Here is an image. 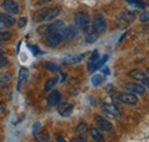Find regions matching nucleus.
<instances>
[{"instance_id": "obj_1", "label": "nucleus", "mask_w": 149, "mask_h": 142, "mask_svg": "<svg viewBox=\"0 0 149 142\" xmlns=\"http://www.w3.org/2000/svg\"><path fill=\"white\" fill-rule=\"evenodd\" d=\"M61 13V9L58 7H46L40 10H37L33 14V21L35 22H46V21H52L56 18Z\"/></svg>"}, {"instance_id": "obj_2", "label": "nucleus", "mask_w": 149, "mask_h": 142, "mask_svg": "<svg viewBox=\"0 0 149 142\" xmlns=\"http://www.w3.org/2000/svg\"><path fill=\"white\" fill-rule=\"evenodd\" d=\"M64 26V22L63 21H55V22H52V23H48V24H45L40 28H38V32L40 35L47 36L54 31H57L60 29H62Z\"/></svg>"}, {"instance_id": "obj_3", "label": "nucleus", "mask_w": 149, "mask_h": 142, "mask_svg": "<svg viewBox=\"0 0 149 142\" xmlns=\"http://www.w3.org/2000/svg\"><path fill=\"white\" fill-rule=\"evenodd\" d=\"M135 19V13L130 12V10H126V12H123L118 15L117 17V24L119 28H126L127 25H130L131 23Z\"/></svg>"}, {"instance_id": "obj_4", "label": "nucleus", "mask_w": 149, "mask_h": 142, "mask_svg": "<svg viewBox=\"0 0 149 142\" xmlns=\"http://www.w3.org/2000/svg\"><path fill=\"white\" fill-rule=\"evenodd\" d=\"M63 28L46 36V44H47V46L55 47L56 45H58L61 42V40L63 39Z\"/></svg>"}, {"instance_id": "obj_5", "label": "nucleus", "mask_w": 149, "mask_h": 142, "mask_svg": "<svg viewBox=\"0 0 149 142\" xmlns=\"http://www.w3.org/2000/svg\"><path fill=\"white\" fill-rule=\"evenodd\" d=\"M117 99L120 101V102H123V103H125V104H130V106H135V104H138L139 103V99H138V96L135 95V94H133V93H119L118 95H117Z\"/></svg>"}, {"instance_id": "obj_6", "label": "nucleus", "mask_w": 149, "mask_h": 142, "mask_svg": "<svg viewBox=\"0 0 149 142\" xmlns=\"http://www.w3.org/2000/svg\"><path fill=\"white\" fill-rule=\"evenodd\" d=\"M107 23H106V18L102 15H96L94 16L93 21H92V29L96 33H101L106 30Z\"/></svg>"}, {"instance_id": "obj_7", "label": "nucleus", "mask_w": 149, "mask_h": 142, "mask_svg": "<svg viewBox=\"0 0 149 142\" xmlns=\"http://www.w3.org/2000/svg\"><path fill=\"white\" fill-rule=\"evenodd\" d=\"M1 7L6 13H8L10 15H17L19 14V5H17V2H15L13 0H5L1 3Z\"/></svg>"}, {"instance_id": "obj_8", "label": "nucleus", "mask_w": 149, "mask_h": 142, "mask_svg": "<svg viewBox=\"0 0 149 142\" xmlns=\"http://www.w3.org/2000/svg\"><path fill=\"white\" fill-rule=\"evenodd\" d=\"M74 23L81 30L85 29L86 26L90 25V16H88V14H86L85 12H80V13L76 14V16H74Z\"/></svg>"}, {"instance_id": "obj_9", "label": "nucleus", "mask_w": 149, "mask_h": 142, "mask_svg": "<svg viewBox=\"0 0 149 142\" xmlns=\"http://www.w3.org/2000/svg\"><path fill=\"white\" fill-rule=\"evenodd\" d=\"M102 110H103V112L108 113L109 116L115 117V118L116 117H119V115H120V111H119L118 106L112 104V103H104L102 106Z\"/></svg>"}, {"instance_id": "obj_10", "label": "nucleus", "mask_w": 149, "mask_h": 142, "mask_svg": "<svg viewBox=\"0 0 149 142\" xmlns=\"http://www.w3.org/2000/svg\"><path fill=\"white\" fill-rule=\"evenodd\" d=\"M126 89L135 94V95H143L146 93V87L142 84H136V83H131L126 86Z\"/></svg>"}, {"instance_id": "obj_11", "label": "nucleus", "mask_w": 149, "mask_h": 142, "mask_svg": "<svg viewBox=\"0 0 149 142\" xmlns=\"http://www.w3.org/2000/svg\"><path fill=\"white\" fill-rule=\"evenodd\" d=\"M95 123L97 125V128L102 129V131H110L112 128L111 123L108 119H106V118H103L101 116H96L95 117Z\"/></svg>"}, {"instance_id": "obj_12", "label": "nucleus", "mask_w": 149, "mask_h": 142, "mask_svg": "<svg viewBox=\"0 0 149 142\" xmlns=\"http://www.w3.org/2000/svg\"><path fill=\"white\" fill-rule=\"evenodd\" d=\"M84 56L85 54H70V55L64 56L62 58V62L65 64H76V63H79Z\"/></svg>"}, {"instance_id": "obj_13", "label": "nucleus", "mask_w": 149, "mask_h": 142, "mask_svg": "<svg viewBox=\"0 0 149 142\" xmlns=\"http://www.w3.org/2000/svg\"><path fill=\"white\" fill-rule=\"evenodd\" d=\"M72 109H74V104L72 103H69V102H64V103H61L58 108H57V111L61 116L63 117H68L71 115L72 112Z\"/></svg>"}, {"instance_id": "obj_14", "label": "nucleus", "mask_w": 149, "mask_h": 142, "mask_svg": "<svg viewBox=\"0 0 149 142\" xmlns=\"http://www.w3.org/2000/svg\"><path fill=\"white\" fill-rule=\"evenodd\" d=\"M84 30V35H85V39H86V41L87 42H90V44H93L95 42L96 40H97V37H99V33H96L95 31H94L93 29L88 25V26H86L85 29H83Z\"/></svg>"}, {"instance_id": "obj_15", "label": "nucleus", "mask_w": 149, "mask_h": 142, "mask_svg": "<svg viewBox=\"0 0 149 142\" xmlns=\"http://www.w3.org/2000/svg\"><path fill=\"white\" fill-rule=\"evenodd\" d=\"M60 101H61V95H60V92L58 90H53L48 95V97L46 100L48 106H56L60 103Z\"/></svg>"}, {"instance_id": "obj_16", "label": "nucleus", "mask_w": 149, "mask_h": 142, "mask_svg": "<svg viewBox=\"0 0 149 142\" xmlns=\"http://www.w3.org/2000/svg\"><path fill=\"white\" fill-rule=\"evenodd\" d=\"M28 77H29V70H28L26 68H21V69H19V72L17 86H16V89H17V90H21L22 85H23V84L26 81Z\"/></svg>"}, {"instance_id": "obj_17", "label": "nucleus", "mask_w": 149, "mask_h": 142, "mask_svg": "<svg viewBox=\"0 0 149 142\" xmlns=\"http://www.w3.org/2000/svg\"><path fill=\"white\" fill-rule=\"evenodd\" d=\"M0 24L9 28V26H13L15 24V19L6 13H0Z\"/></svg>"}, {"instance_id": "obj_18", "label": "nucleus", "mask_w": 149, "mask_h": 142, "mask_svg": "<svg viewBox=\"0 0 149 142\" xmlns=\"http://www.w3.org/2000/svg\"><path fill=\"white\" fill-rule=\"evenodd\" d=\"M129 74H130L132 78L138 79V80H142L145 78H148V71L141 70V69H134V70L130 71Z\"/></svg>"}, {"instance_id": "obj_19", "label": "nucleus", "mask_w": 149, "mask_h": 142, "mask_svg": "<svg viewBox=\"0 0 149 142\" xmlns=\"http://www.w3.org/2000/svg\"><path fill=\"white\" fill-rule=\"evenodd\" d=\"M99 60V52L97 51H94L91 57H90V62L87 64V70L88 72H93L94 69H95V65H96V62Z\"/></svg>"}, {"instance_id": "obj_20", "label": "nucleus", "mask_w": 149, "mask_h": 142, "mask_svg": "<svg viewBox=\"0 0 149 142\" xmlns=\"http://www.w3.org/2000/svg\"><path fill=\"white\" fill-rule=\"evenodd\" d=\"M74 132H76L77 136H83L84 138L88 133V126L85 124V123H79V124L76 126Z\"/></svg>"}, {"instance_id": "obj_21", "label": "nucleus", "mask_w": 149, "mask_h": 142, "mask_svg": "<svg viewBox=\"0 0 149 142\" xmlns=\"http://www.w3.org/2000/svg\"><path fill=\"white\" fill-rule=\"evenodd\" d=\"M77 33L76 29L74 26H69V28H63V39H68L71 40Z\"/></svg>"}, {"instance_id": "obj_22", "label": "nucleus", "mask_w": 149, "mask_h": 142, "mask_svg": "<svg viewBox=\"0 0 149 142\" xmlns=\"http://www.w3.org/2000/svg\"><path fill=\"white\" fill-rule=\"evenodd\" d=\"M90 133H91V135H92L94 140H96V141H102L103 140V135H102V133L100 132V129L97 127H92L90 129Z\"/></svg>"}, {"instance_id": "obj_23", "label": "nucleus", "mask_w": 149, "mask_h": 142, "mask_svg": "<svg viewBox=\"0 0 149 142\" xmlns=\"http://www.w3.org/2000/svg\"><path fill=\"white\" fill-rule=\"evenodd\" d=\"M104 81V76L102 73H95L92 76V84L94 86H99Z\"/></svg>"}, {"instance_id": "obj_24", "label": "nucleus", "mask_w": 149, "mask_h": 142, "mask_svg": "<svg viewBox=\"0 0 149 142\" xmlns=\"http://www.w3.org/2000/svg\"><path fill=\"white\" fill-rule=\"evenodd\" d=\"M108 58H109V55L108 54H104V55H102L101 57H99V60H97V62H96V65H95V70H99V69H101L102 67H103V64L108 61Z\"/></svg>"}, {"instance_id": "obj_25", "label": "nucleus", "mask_w": 149, "mask_h": 142, "mask_svg": "<svg viewBox=\"0 0 149 142\" xmlns=\"http://www.w3.org/2000/svg\"><path fill=\"white\" fill-rule=\"evenodd\" d=\"M57 80H58V78H57V77H53V78H49V79H48V80L46 81V84H45V90H46V92L51 90V89L53 88V87H54V86L56 85Z\"/></svg>"}, {"instance_id": "obj_26", "label": "nucleus", "mask_w": 149, "mask_h": 142, "mask_svg": "<svg viewBox=\"0 0 149 142\" xmlns=\"http://www.w3.org/2000/svg\"><path fill=\"white\" fill-rule=\"evenodd\" d=\"M12 79V74L9 72H0V84H6Z\"/></svg>"}, {"instance_id": "obj_27", "label": "nucleus", "mask_w": 149, "mask_h": 142, "mask_svg": "<svg viewBox=\"0 0 149 142\" xmlns=\"http://www.w3.org/2000/svg\"><path fill=\"white\" fill-rule=\"evenodd\" d=\"M126 1H127V3H130L136 8H145L146 7V3L141 0H126Z\"/></svg>"}, {"instance_id": "obj_28", "label": "nucleus", "mask_w": 149, "mask_h": 142, "mask_svg": "<svg viewBox=\"0 0 149 142\" xmlns=\"http://www.w3.org/2000/svg\"><path fill=\"white\" fill-rule=\"evenodd\" d=\"M45 67H46V68H47L49 71H53V72L60 71L58 65H57V64H55V63H53V62H46V63H45Z\"/></svg>"}, {"instance_id": "obj_29", "label": "nucleus", "mask_w": 149, "mask_h": 142, "mask_svg": "<svg viewBox=\"0 0 149 142\" xmlns=\"http://www.w3.org/2000/svg\"><path fill=\"white\" fill-rule=\"evenodd\" d=\"M38 138V140L39 141H47L48 139H49V135H48V133L46 132V131H42L41 133H40V135H36Z\"/></svg>"}, {"instance_id": "obj_30", "label": "nucleus", "mask_w": 149, "mask_h": 142, "mask_svg": "<svg viewBox=\"0 0 149 142\" xmlns=\"http://www.w3.org/2000/svg\"><path fill=\"white\" fill-rule=\"evenodd\" d=\"M40 127H41V125H40L39 122H37V123L33 124V127H32V134H33L35 136L38 135V133H39V131H40Z\"/></svg>"}, {"instance_id": "obj_31", "label": "nucleus", "mask_w": 149, "mask_h": 142, "mask_svg": "<svg viewBox=\"0 0 149 142\" xmlns=\"http://www.w3.org/2000/svg\"><path fill=\"white\" fill-rule=\"evenodd\" d=\"M9 35V31L7 30V26L0 24V37H5V36Z\"/></svg>"}, {"instance_id": "obj_32", "label": "nucleus", "mask_w": 149, "mask_h": 142, "mask_svg": "<svg viewBox=\"0 0 149 142\" xmlns=\"http://www.w3.org/2000/svg\"><path fill=\"white\" fill-rule=\"evenodd\" d=\"M140 21L142 22V23H146V22H148L149 19V13L148 12H143V13H141V15H140Z\"/></svg>"}, {"instance_id": "obj_33", "label": "nucleus", "mask_w": 149, "mask_h": 142, "mask_svg": "<svg viewBox=\"0 0 149 142\" xmlns=\"http://www.w3.org/2000/svg\"><path fill=\"white\" fill-rule=\"evenodd\" d=\"M7 64H8V60L6 57H3V56H0V69L6 67Z\"/></svg>"}, {"instance_id": "obj_34", "label": "nucleus", "mask_w": 149, "mask_h": 142, "mask_svg": "<svg viewBox=\"0 0 149 142\" xmlns=\"http://www.w3.org/2000/svg\"><path fill=\"white\" fill-rule=\"evenodd\" d=\"M26 22H28L26 17L19 18V28H24V26L26 25Z\"/></svg>"}, {"instance_id": "obj_35", "label": "nucleus", "mask_w": 149, "mask_h": 142, "mask_svg": "<svg viewBox=\"0 0 149 142\" xmlns=\"http://www.w3.org/2000/svg\"><path fill=\"white\" fill-rule=\"evenodd\" d=\"M29 47H31V48H32V53H35V54H41V52H40V51H38V48L36 47V46H29Z\"/></svg>"}, {"instance_id": "obj_36", "label": "nucleus", "mask_w": 149, "mask_h": 142, "mask_svg": "<svg viewBox=\"0 0 149 142\" xmlns=\"http://www.w3.org/2000/svg\"><path fill=\"white\" fill-rule=\"evenodd\" d=\"M5 111V104L2 102H0V116L2 115V112Z\"/></svg>"}, {"instance_id": "obj_37", "label": "nucleus", "mask_w": 149, "mask_h": 142, "mask_svg": "<svg viewBox=\"0 0 149 142\" xmlns=\"http://www.w3.org/2000/svg\"><path fill=\"white\" fill-rule=\"evenodd\" d=\"M56 140H57V141H60V142L64 141V139H63L62 136H60V135H57V136H56Z\"/></svg>"}, {"instance_id": "obj_38", "label": "nucleus", "mask_w": 149, "mask_h": 142, "mask_svg": "<svg viewBox=\"0 0 149 142\" xmlns=\"http://www.w3.org/2000/svg\"><path fill=\"white\" fill-rule=\"evenodd\" d=\"M103 72H104V73H107V74H108V73H109V70H108V69H103Z\"/></svg>"}, {"instance_id": "obj_39", "label": "nucleus", "mask_w": 149, "mask_h": 142, "mask_svg": "<svg viewBox=\"0 0 149 142\" xmlns=\"http://www.w3.org/2000/svg\"><path fill=\"white\" fill-rule=\"evenodd\" d=\"M2 55H3V52H2L1 49H0V56H2Z\"/></svg>"}]
</instances>
